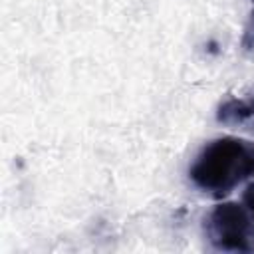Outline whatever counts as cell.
Here are the masks:
<instances>
[{"mask_svg":"<svg viewBox=\"0 0 254 254\" xmlns=\"http://www.w3.org/2000/svg\"><path fill=\"white\" fill-rule=\"evenodd\" d=\"M248 117H252V109H250V103L242 99H228L218 109V121L226 125L242 123Z\"/></svg>","mask_w":254,"mask_h":254,"instance_id":"3","label":"cell"},{"mask_svg":"<svg viewBox=\"0 0 254 254\" xmlns=\"http://www.w3.org/2000/svg\"><path fill=\"white\" fill-rule=\"evenodd\" d=\"M254 173V143L240 137H218L206 143L189 167L196 189L214 198L232 192L238 183Z\"/></svg>","mask_w":254,"mask_h":254,"instance_id":"1","label":"cell"},{"mask_svg":"<svg viewBox=\"0 0 254 254\" xmlns=\"http://www.w3.org/2000/svg\"><path fill=\"white\" fill-rule=\"evenodd\" d=\"M206 236L218 250L248 252L254 248V224L242 202L216 204L206 218Z\"/></svg>","mask_w":254,"mask_h":254,"instance_id":"2","label":"cell"},{"mask_svg":"<svg viewBox=\"0 0 254 254\" xmlns=\"http://www.w3.org/2000/svg\"><path fill=\"white\" fill-rule=\"evenodd\" d=\"M250 109H252V115H254V101H250Z\"/></svg>","mask_w":254,"mask_h":254,"instance_id":"4","label":"cell"}]
</instances>
